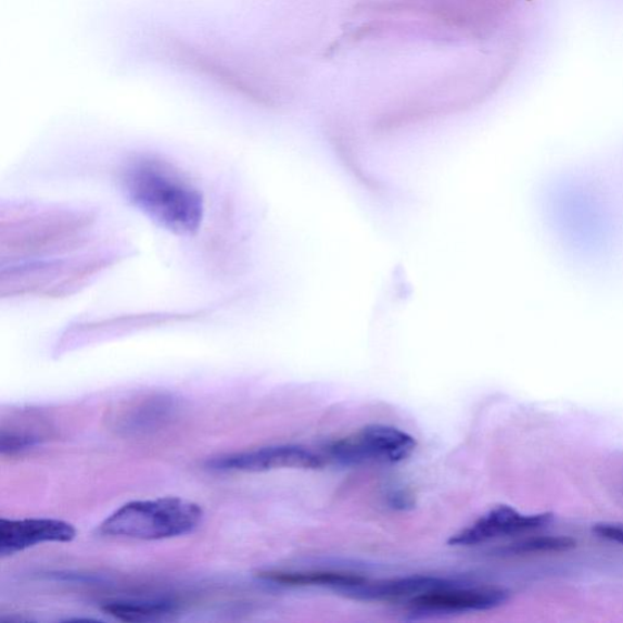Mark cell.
I'll return each instance as SVG.
<instances>
[{"instance_id":"cell-1","label":"cell","mask_w":623,"mask_h":623,"mask_svg":"<svg viewBox=\"0 0 623 623\" xmlns=\"http://www.w3.org/2000/svg\"><path fill=\"white\" fill-rule=\"evenodd\" d=\"M120 190L130 205L165 232L190 238L205 219V196L173 161L148 154L130 157L120 168Z\"/></svg>"},{"instance_id":"cell-2","label":"cell","mask_w":623,"mask_h":623,"mask_svg":"<svg viewBox=\"0 0 623 623\" xmlns=\"http://www.w3.org/2000/svg\"><path fill=\"white\" fill-rule=\"evenodd\" d=\"M86 211L20 207L2 218V251L10 258H34L80 245L93 225Z\"/></svg>"},{"instance_id":"cell-3","label":"cell","mask_w":623,"mask_h":623,"mask_svg":"<svg viewBox=\"0 0 623 623\" xmlns=\"http://www.w3.org/2000/svg\"><path fill=\"white\" fill-rule=\"evenodd\" d=\"M203 509L178 497L134 500L115 510L99 526L100 534L140 541L185 536L196 530Z\"/></svg>"},{"instance_id":"cell-4","label":"cell","mask_w":623,"mask_h":623,"mask_svg":"<svg viewBox=\"0 0 623 623\" xmlns=\"http://www.w3.org/2000/svg\"><path fill=\"white\" fill-rule=\"evenodd\" d=\"M417 445L406 431L373 424L331 442L323 457L346 466L398 465L415 454Z\"/></svg>"},{"instance_id":"cell-5","label":"cell","mask_w":623,"mask_h":623,"mask_svg":"<svg viewBox=\"0 0 623 623\" xmlns=\"http://www.w3.org/2000/svg\"><path fill=\"white\" fill-rule=\"evenodd\" d=\"M102 263L96 258H59L17 264L2 275V289L9 295H60L85 283Z\"/></svg>"},{"instance_id":"cell-6","label":"cell","mask_w":623,"mask_h":623,"mask_svg":"<svg viewBox=\"0 0 623 623\" xmlns=\"http://www.w3.org/2000/svg\"><path fill=\"white\" fill-rule=\"evenodd\" d=\"M509 590L496 586L461 585L449 580L408 602L411 612L420 615L468 614L505 606Z\"/></svg>"},{"instance_id":"cell-7","label":"cell","mask_w":623,"mask_h":623,"mask_svg":"<svg viewBox=\"0 0 623 623\" xmlns=\"http://www.w3.org/2000/svg\"><path fill=\"white\" fill-rule=\"evenodd\" d=\"M325 466V457L303 446L277 445L238 452L207 461V467L216 471L264 472L278 469H319Z\"/></svg>"},{"instance_id":"cell-8","label":"cell","mask_w":623,"mask_h":623,"mask_svg":"<svg viewBox=\"0 0 623 623\" xmlns=\"http://www.w3.org/2000/svg\"><path fill=\"white\" fill-rule=\"evenodd\" d=\"M552 520L550 512L542 514L524 516L514 508L499 506L491 509L475 522L457 532L448 541L454 547H474L487 544V542L525 534V532L547 526Z\"/></svg>"},{"instance_id":"cell-9","label":"cell","mask_w":623,"mask_h":623,"mask_svg":"<svg viewBox=\"0 0 623 623\" xmlns=\"http://www.w3.org/2000/svg\"><path fill=\"white\" fill-rule=\"evenodd\" d=\"M76 529L58 519L0 520V556L10 557L18 551L42 544H66L76 537Z\"/></svg>"},{"instance_id":"cell-10","label":"cell","mask_w":623,"mask_h":623,"mask_svg":"<svg viewBox=\"0 0 623 623\" xmlns=\"http://www.w3.org/2000/svg\"><path fill=\"white\" fill-rule=\"evenodd\" d=\"M448 581L447 578L434 576H408L380 581L366 578L360 584L341 593L357 600L408 605L410 600L447 584Z\"/></svg>"},{"instance_id":"cell-11","label":"cell","mask_w":623,"mask_h":623,"mask_svg":"<svg viewBox=\"0 0 623 623\" xmlns=\"http://www.w3.org/2000/svg\"><path fill=\"white\" fill-rule=\"evenodd\" d=\"M258 577L280 586L328 587L340 593L366 580V577L354 574V572L329 570H266L259 572Z\"/></svg>"},{"instance_id":"cell-12","label":"cell","mask_w":623,"mask_h":623,"mask_svg":"<svg viewBox=\"0 0 623 623\" xmlns=\"http://www.w3.org/2000/svg\"><path fill=\"white\" fill-rule=\"evenodd\" d=\"M175 404L167 395H156L136 402L123 411L117 420L119 430L138 434L157 428L173 414Z\"/></svg>"},{"instance_id":"cell-13","label":"cell","mask_w":623,"mask_h":623,"mask_svg":"<svg viewBox=\"0 0 623 623\" xmlns=\"http://www.w3.org/2000/svg\"><path fill=\"white\" fill-rule=\"evenodd\" d=\"M103 609L120 621L144 622L173 615L177 606L167 599L118 600L106 602Z\"/></svg>"},{"instance_id":"cell-14","label":"cell","mask_w":623,"mask_h":623,"mask_svg":"<svg viewBox=\"0 0 623 623\" xmlns=\"http://www.w3.org/2000/svg\"><path fill=\"white\" fill-rule=\"evenodd\" d=\"M576 541L565 536H545L532 537L524 541L517 542V544L509 545L501 555L508 556H526V555H542V552H562L574 549Z\"/></svg>"},{"instance_id":"cell-15","label":"cell","mask_w":623,"mask_h":623,"mask_svg":"<svg viewBox=\"0 0 623 623\" xmlns=\"http://www.w3.org/2000/svg\"><path fill=\"white\" fill-rule=\"evenodd\" d=\"M40 442V437L27 432L2 431L0 436V450L2 455H16L18 452L35 447Z\"/></svg>"},{"instance_id":"cell-16","label":"cell","mask_w":623,"mask_h":623,"mask_svg":"<svg viewBox=\"0 0 623 623\" xmlns=\"http://www.w3.org/2000/svg\"><path fill=\"white\" fill-rule=\"evenodd\" d=\"M593 532L601 538L623 545V526L614 524H597Z\"/></svg>"}]
</instances>
